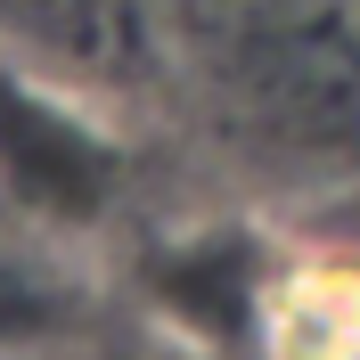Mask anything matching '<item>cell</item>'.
Masks as SVG:
<instances>
[{"label": "cell", "instance_id": "6da1fadb", "mask_svg": "<svg viewBox=\"0 0 360 360\" xmlns=\"http://www.w3.org/2000/svg\"><path fill=\"white\" fill-rule=\"evenodd\" d=\"M131 188V148L74 82L0 49V205L33 229H98Z\"/></svg>", "mask_w": 360, "mask_h": 360}, {"label": "cell", "instance_id": "277c9868", "mask_svg": "<svg viewBox=\"0 0 360 360\" xmlns=\"http://www.w3.org/2000/svg\"><path fill=\"white\" fill-rule=\"evenodd\" d=\"M98 328V295L41 246H0V360H58Z\"/></svg>", "mask_w": 360, "mask_h": 360}, {"label": "cell", "instance_id": "3957f363", "mask_svg": "<svg viewBox=\"0 0 360 360\" xmlns=\"http://www.w3.org/2000/svg\"><path fill=\"white\" fill-rule=\"evenodd\" d=\"M254 352L262 360H360V246H278Z\"/></svg>", "mask_w": 360, "mask_h": 360}, {"label": "cell", "instance_id": "7a4b0ae2", "mask_svg": "<svg viewBox=\"0 0 360 360\" xmlns=\"http://www.w3.org/2000/svg\"><path fill=\"white\" fill-rule=\"evenodd\" d=\"M270 270H278V246H262L254 229L238 221H197V229H172L148 246L139 278H148V311L164 319V336L180 352H205V360H229V352H254L262 336V295H270Z\"/></svg>", "mask_w": 360, "mask_h": 360}]
</instances>
